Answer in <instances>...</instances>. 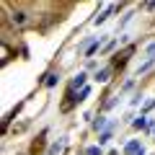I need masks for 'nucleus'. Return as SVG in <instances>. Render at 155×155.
I'll use <instances>...</instances> for the list:
<instances>
[{
	"label": "nucleus",
	"instance_id": "13",
	"mask_svg": "<svg viewBox=\"0 0 155 155\" xmlns=\"http://www.w3.org/2000/svg\"><path fill=\"white\" fill-rule=\"evenodd\" d=\"M140 155H145V150H142V153H140Z\"/></svg>",
	"mask_w": 155,
	"mask_h": 155
},
{
	"label": "nucleus",
	"instance_id": "3",
	"mask_svg": "<svg viewBox=\"0 0 155 155\" xmlns=\"http://www.w3.org/2000/svg\"><path fill=\"white\" fill-rule=\"evenodd\" d=\"M78 88H80V91L85 88V72H80V75H78L75 80L70 83V91H78Z\"/></svg>",
	"mask_w": 155,
	"mask_h": 155
},
{
	"label": "nucleus",
	"instance_id": "9",
	"mask_svg": "<svg viewBox=\"0 0 155 155\" xmlns=\"http://www.w3.org/2000/svg\"><path fill=\"white\" fill-rule=\"evenodd\" d=\"M106 127V119H98V122H93V129H104Z\"/></svg>",
	"mask_w": 155,
	"mask_h": 155
},
{
	"label": "nucleus",
	"instance_id": "11",
	"mask_svg": "<svg viewBox=\"0 0 155 155\" xmlns=\"http://www.w3.org/2000/svg\"><path fill=\"white\" fill-rule=\"evenodd\" d=\"M96 49H98V41H93V44H91V47H88V52H85V54H88V57H91V54H93V52H96Z\"/></svg>",
	"mask_w": 155,
	"mask_h": 155
},
{
	"label": "nucleus",
	"instance_id": "7",
	"mask_svg": "<svg viewBox=\"0 0 155 155\" xmlns=\"http://www.w3.org/2000/svg\"><path fill=\"white\" fill-rule=\"evenodd\" d=\"M57 80H60V75H47V80H44V85H49V88H52V85H54Z\"/></svg>",
	"mask_w": 155,
	"mask_h": 155
},
{
	"label": "nucleus",
	"instance_id": "4",
	"mask_svg": "<svg viewBox=\"0 0 155 155\" xmlns=\"http://www.w3.org/2000/svg\"><path fill=\"white\" fill-rule=\"evenodd\" d=\"M62 150H65V140H60V142L52 145V147H49V155H60Z\"/></svg>",
	"mask_w": 155,
	"mask_h": 155
},
{
	"label": "nucleus",
	"instance_id": "1",
	"mask_svg": "<svg viewBox=\"0 0 155 155\" xmlns=\"http://www.w3.org/2000/svg\"><path fill=\"white\" fill-rule=\"evenodd\" d=\"M124 153H127V155H140V153H142V145H140L137 140H132V142L124 145Z\"/></svg>",
	"mask_w": 155,
	"mask_h": 155
},
{
	"label": "nucleus",
	"instance_id": "2",
	"mask_svg": "<svg viewBox=\"0 0 155 155\" xmlns=\"http://www.w3.org/2000/svg\"><path fill=\"white\" fill-rule=\"evenodd\" d=\"M11 23L13 26H23V23H26V13L23 11H13L11 13Z\"/></svg>",
	"mask_w": 155,
	"mask_h": 155
},
{
	"label": "nucleus",
	"instance_id": "12",
	"mask_svg": "<svg viewBox=\"0 0 155 155\" xmlns=\"http://www.w3.org/2000/svg\"><path fill=\"white\" fill-rule=\"evenodd\" d=\"M85 155H101V150L98 147H88V150H85Z\"/></svg>",
	"mask_w": 155,
	"mask_h": 155
},
{
	"label": "nucleus",
	"instance_id": "6",
	"mask_svg": "<svg viewBox=\"0 0 155 155\" xmlns=\"http://www.w3.org/2000/svg\"><path fill=\"white\" fill-rule=\"evenodd\" d=\"M134 127H137V129H147V127H153V124H150L147 119H145V116H140L137 122H134Z\"/></svg>",
	"mask_w": 155,
	"mask_h": 155
},
{
	"label": "nucleus",
	"instance_id": "8",
	"mask_svg": "<svg viewBox=\"0 0 155 155\" xmlns=\"http://www.w3.org/2000/svg\"><path fill=\"white\" fill-rule=\"evenodd\" d=\"M88 93H91V88H83L80 93H78V101H85V98H88Z\"/></svg>",
	"mask_w": 155,
	"mask_h": 155
},
{
	"label": "nucleus",
	"instance_id": "5",
	"mask_svg": "<svg viewBox=\"0 0 155 155\" xmlns=\"http://www.w3.org/2000/svg\"><path fill=\"white\" fill-rule=\"evenodd\" d=\"M109 75H111V67H104L101 72H96V80H101V83H106V80H109Z\"/></svg>",
	"mask_w": 155,
	"mask_h": 155
},
{
	"label": "nucleus",
	"instance_id": "10",
	"mask_svg": "<svg viewBox=\"0 0 155 155\" xmlns=\"http://www.w3.org/2000/svg\"><path fill=\"white\" fill-rule=\"evenodd\" d=\"M147 57H155V41H150V44H147Z\"/></svg>",
	"mask_w": 155,
	"mask_h": 155
}]
</instances>
